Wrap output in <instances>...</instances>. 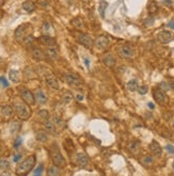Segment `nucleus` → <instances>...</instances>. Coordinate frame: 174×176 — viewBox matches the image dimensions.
I'll return each instance as SVG.
<instances>
[{
	"instance_id": "5701e85b",
	"label": "nucleus",
	"mask_w": 174,
	"mask_h": 176,
	"mask_svg": "<svg viewBox=\"0 0 174 176\" xmlns=\"http://www.w3.org/2000/svg\"><path fill=\"white\" fill-rule=\"evenodd\" d=\"M44 128H45L46 132H49V133H56V126L55 124L52 123V122L48 121V120H46L45 123H44Z\"/></svg>"
},
{
	"instance_id": "c85d7f7f",
	"label": "nucleus",
	"mask_w": 174,
	"mask_h": 176,
	"mask_svg": "<svg viewBox=\"0 0 174 176\" xmlns=\"http://www.w3.org/2000/svg\"><path fill=\"white\" fill-rule=\"evenodd\" d=\"M128 150L131 151V153H137L138 150H139V142L137 141H133L128 144Z\"/></svg>"
},
{
	"instance_id": "c9c22d12",
	"label": "nucleus",
	"mask_w": 174,
	"mask_h": 176,
	"mask_svg": "<svg viewBox=\"0 0 174 176\" xmlns=\"http://www.w3.org/2000/svg\"><path fill=\"white\" fill-rule=\"evenodd\" d=\"M42 172H43V166H40L39 168H37V170L34 171V174H33V176H41L42 175Z\"/></svg>"
},
{
	"instance_id": "a18cd8bd",
	"label": "nucleus",
	"mask_w": 174,
	"mask_h": 176,
	"mask_svg": "<svg viewBox=\"0 0 174 176\" xmlns=\"http://www.w3.org/2000/svg\"><path fill=\"white\" fill-rule=\"evenodd\" d=\"M76 97H77V99H78V101H83V96H82V95L78 94V95H77V96H76Z\"/></svg>"
},
{
	"instance_id": "423d86ee",
	"label": "nucleus",
	"mask_w": 174,
	"mask_h": 176,
	"mask_svg": "<svg viewBox=\"0 0 174 176\" xmlns=\"http://www.w3.org/2000/svg\"><path fill=\"white\" fill-rule=\"evenodd\" d=\"M64 80L68 84H70L73 88H80L82 86V80L80 79L79 76L76 74H65L64 75Z\"/></svg>"
},
{
	"instance_id": "f704fd0d",
	"label": "nucleus",
	"mask_w": 174,
	"mask_h": 176,
	"mask_svg": "<svg viewBox=\"0 0 174 176\" xmlns=\"http://www.w3.org/2000/svg\"><path fill=\"white\" fill-rule=\"evenodd\" d=\"M138 92L140 93L141 95H144L146 94V93L149 92V89L146 86H139V89H138Z\"/></svg>"
},
{
	"instance_id": "79ce46f5",
	"label": "nucleus",
	"mask_w": 174,
	"mask_h": 176,
	"mask_svg": "<svg viewBox=\"0 0 174 176\" xmlns=\"http://www.w3.org/2000/svg\"><path fill=\"white\" fill-rule=\"evenodd\" d=\"M168 27H170L171 29H173V30H174V21H169V23H168Z\"/></svg>"
},
{
	"instance_id": "39448f33",
	"label": "nucleus",
	"mask_w": 174,
	"mask_h": 176,
	"mask_svg": "<svg viewBox=\"0 0 174 176\" xmlns=\"http://www.w3.org/2000/svg\"><path fill=\"white\" fill-rule=\"evenodd\" d=\"M76 40L79 44L83 45L84 47L87 48H92L94 46V41L92 40V37L90 36L89 34L87 33H83V32H80L76 35Z\"/></svg>"
},
{
	"instance_id": "09e8293b",
	"label": "nucleus",
	"mask_w": 174,
	"mask_h": 176,
	"mask_svg": "<svg viewBox=\"0 0 174 176\" xmlns=\"http://www.w3.org/2000/svg\"><path fill=\"white\" fill-rule=\"evenodd\" d=\"M19 158H21V156H19V155H16V156H15V158H14V161H17V160H18Z\"/></svg>"
},
{
	"instance_id": "49530a36",
	"label": "nucleus",
	"mask_w": 174,
	"mask_h": 176,
	"mask_svg": "<svg viewBox=\"0 0 174 176\" xmlns=\"http://www.w3.org/2000/svg\"><path fill=\"white\" fill-rule=\"evenodd\" d=\"M149 109H154V108H155V106H154V104H152V102H149Z\"/></svg>"
},
{
	"instance_id": "0eeeda50",
	"label": "nucleus",
	"mask_w": 174,
	"mask_h": 176,
	"mask_svg": "<svg viewBox=\"0 0 174 176\" xmlns=\"http://www.w3.org/2000/svg\"><path fill=\"white\" fill-rule=\"evenodd\" d=\"M118 53H119L120 57L123 58V59H130V58H133V55H135V50L129 45H122L120 46L119 49H118Z\"/></svg>"
},
{
	"instance_id": "f257e3e1",
	"label": "nucleus",
	"mask_w": 174,
	"mask_h": 176,
	"mask_svg": "<svg viewBox=\"0 0 174 176\" xmlns=\"http://www.w3.org/2000/svg\"><path fill=\"white\" fill-rule=\"evenodd\" d=\"M35 161H37V159H35L34 155L29 156L28 158H26L23 162H21V163L16 166L15 174H16L17 176H26V175H28L29 173L31 172V170L34 168Z\"/></svg>"
},
{
	"instance_id": "412c9836",
	"label": "nucleus",
	"mask_w": 174,
	"mask_h": 176,
	"mask_svg": "<svg viewBox=\"0 0 174 176\" xmlns=\"http://www.w3.org/2000/svg\"><path fill=\"white\" fill-rule=\"evenodd\" d=\"M46 55H47V57L51 60L57 59L58 58L57 47H47V49H46Z\"/></svg>"
},
{
	"instance_id": "4c0bfd02",
	"label": "nucleus",
	"mask_w": 174,
	"mask_h": 176,
	"mask_svg": "<svg viewBox=\"0 0 174 176\" xmlns=\"http://www.w3.org/2000/svg\"><path fill=\"white\" fill-rule=\"evenodd\" d=\"M166 148H167V151H168L170 154H174V146L173 145H171V144H168V145L166 146Z\"/></svg>"
},
{
	"instance_id": "ea45409f",
	"label": "nucleus",
	"mask_w": 174,
	"mask_h": 176,
	"mask_svg": "<svg viewBox=\"0 0 174 176\" xmlns=\"http://www.w3.org/2000/svg\"><path fill=\"white\" fill-rule=\"evenodd\" d=\"M0 82H1L2 86H9L8 81H6V79L4 77H0Z\"/></svg>"
},
{
	"instance_id": "7c9ffc66",
	"label": "nucleus",
	"mask_w": 174,
	"mask_h": 176,
	"mask_svg": "<svg viewBox=\"0 0 174 176\" xmlns=\"http://www.w3.org/2000/svg\"><path fill=\"white\" fill-rule=\"evenodd\" d=\"M10 166H11V164H10V162H9L8 160H6V159H0V169H1V170L6 171V170H9V169H10Z\"/></svg>"
},
{
	"instance_id": "de8ad7c7",
	"label": "nucleus",
	"mask_w": 174,
	"mask_h": 176,
	"mask_svg": "<svg viewBox=\"0 0 174 176\" xmlns=\"http://www.w3.org/2000/svg\"><path fill=\"white\" fill-rule=\"evenodd\" d=\"M169 83H170V88L174 90V81H171V82H169Z\"/></svg>"
},
{
	"instance_id": "603ef678",
	"label": "nucleus",
	"mask_w": 174,
	"mask_h": 176,
	"mask_svg": "<svg viewBox=\"0 0 174 176\" xmlns=\"http://www.w3.org/2000/svg\"><path fill=\"white\" fill-rule=\"evenodd\" d=\"M173 176H174V175H173Z\"/></svg>"
},
{
	"instance_id": "393cba45",
	"label": "nucleus",
	"mask_w": 174,
	"mask_h": 176,
	"mask_svg": "<svg viewBox=\"0 0 174 176\" xmlns=\"http://www.w3.org/2000/svg\"><path fill=\"white\" fill-rule=\"evenodd\" d=\"M23 9L26 11V12H28V13H32L33 11L35 10V4L33 3L32 1H25L23 3Z\"/></svg>"
},
{
	"instance_id": "7ed1b4c3",
	"label": "nucleus",
	"mask_w": 174,
	"mask_h": 176,
	"mask_svg": "<svg viewBox=\"0 0 174 176\" xmlns=\"http://www.w3.org/2000/svg\"><path fill=\"white\" fill-rule=\"evenodd\" d=\"M51 159H52V162L58 168H63L65 166V160H64V157L62 156L61 151L58 148L57 145H52V150H51Z\"/></svg>"
},
{
	"instance_id": "f03ea898",
	"label": "nucleus",
	"mask_w": 174,
	"mask_h": 176,
	"mask_svg": "<svg viewBox=\"0 0 174 176\" xmlns=\"http://www.w3.org/2000/svg\"><path fill=\"white\" fill-rule=\"evenodd\" d=\"M31 29V25L29 24H23L18 27V28L15 30V33H14V36H15V40L19 43L21 42H25L26 39L29 36V30Z\"/></svg>"
},
{
	"instance_id": "ddd939ff",
	"label": "nucleus",
	"mask_w": 174,
	"mask_h": 176,
	"mask_svg": "<svg viewBox=\"0 0 174 176\" xmlns=\"http://www.w3.org/2000/svg\"><path fill=\"white\" fill-rule=\"evenodd\" d=\"M39 41L41 42L42 44L47 46V47H57V42H56V40L51 36H48V35H42L39 39Z\"/></svg>"
},
{
	"instance_id": "a878e982",
	"label": "nucleus",
	"mask_w": 174,
	"mask_h": 176,
	"mask_svg": "<svg viewBox=\"0 0 174 176\" xmlns=\"http://www.w3.org/2000/svg\"><path fill=\"white\" fill-rule=\"evenodd\" d=\"M35 138L39 142H46L48 139V136L45 131H37V135H35Z\"/></svg>"
},
{
	"instance_id": "2f4dec72",
	"label": "nucleus",
	"mask_w": 174,
	"mask_h": 176,
	"mask_svg": "<svg viewBox=\"0 0 174 176\" xmlns=\"http://www.w3.org/2000/svg\"><path fill=\"white\" fill-rule=\"evenodd\" d=\"M39 114H40V117H41L42 119H44V120L49 119V112H48L47 110H40Z\"/></svg>"
},
{
	"instance_id": "bb28decb",
	"label": "nucleus",
	"mask_w": 174,
	"mask_h": 176,
	"mask_svg": "<svg viewBox=\"0 0 174 176\" xmlns=\"http://www.w3.org/2000/svg\"><path fill=\"white\" fill-rule=\"evenodd\" d=\"M72 101H73V95L71 92H65L63 95H62V102H63V104L68 105Z\"/></svg>"
},
{
	"instance_id": "a211bd4d",
	"label": "nucleus",
	"mask_w": 174,
	"mask_h": 176,
	"mask_svg": "<svg viewBox=\"0 0 174 176\" xmlns=\"http://www.w3.org/2000/svg\"><path fill=\"white\" fill-rule=\"evenodd\" d=\"M9 77H10V80L14 83H18L19 80H21V74L17 70H11L10 73H9Z\"/></svg>"
},
{
	"instance_id": "c03bdc74",
	"label": "nucleus",
	"mask_w": 174,
	"mask_h": 176,
	"mask_svg": "<svg viewBox=\"0 0 174 176\" xmlns=\"http://www.w3.org/2000/svg\"><path fill=\"white\" fill-rule=\"evenodd\" d=\"M84 64H86V66L89 68V66H90V61H89V59H87V58H84Z\"/></svg>"
},
{
	"instance_id": "72a5a7b5",
	"label": "nucleus",
	"mask_w": 174,
	"mask_h": 176,
	"mask_svg": "<svg viewBox=\"0 0 174 176\" xmlns=\"http://www.w3.org/2000/svg\"><path fill=\"white\" fill-rule=\"evenodd\" d=\"M73 24H74V26L77 29H81L82 26H83V21H82L81 19H75V21H73Z\"/></svg>"
},
{
	"instance_id": "20e7f679",
	"label": "nucleus",
	"mask_w": 174,
	"mask_h": 176,
	"mask_svg": "<svg viewBox=\"0 0 174 176\" xmlns=\"http://www.w3.org/2000/svg\"><path fill=\"white\" fill-rule=\"evenodd\" d=\"M14 111L18 115V117H21V120H28L30 117V110H29L27 104H23V102L15 104Z\"/></svg>"
},
{
	"instance_id": "37998d69",
	"label": "nucleus",
	"mask_w": 174,
	"mask_h": 176,
	"mask_svg": "<svg viewBox=\"0 0 174 176\" xmlns=\"http://www.w3.org/2000/svg\"><path fill=\"white\" fill-rule=\"evenodd\" d=\"M0 176H12V175H11V173L6 172V171H3V172L0 174Z\"/></svg>"
},
{
	"instance_id": "4468645a",
	"label": "nucleus",
	"mask_w": 174,
	"mask_h": 176,
	"mask_svg": "<svg viewBox=\"0 0 174 176\" xmlns=\"http://www.w3.org/2000/svg\"><path fill=\"white\" fill-rule=\"evenodd\" d=\"M45 80H46V83H47L48 86H50V88L53 89V90H59V82H58V79L53 75L46 76Z\"/></svg>"
},
{
	"instance_id": "9d476101",
	"label": "nucleus",
	"mask_w": 174,
	"mask_h": 176,
	"mask_svg": "<svg viewBox=\"0 0 174 176\" xmlns=\"http://www.w3.org/2000/svg\"><path fill=\"white\" fill-rule=\"evenodd\" d=\"M94 44L97 47V49L105 50L109 46V39L106 36H104V35H100V36H99L94 41Z\"/></svg>"
},
{
	"instance_id": "2eb2a0df",
	"label": "nucleus",
	"mask_w": 174,
	"mask_h": 176,
	"mask_svg": "<svg viewBox=\"0 0 174 176\" xmlns=\"http://www.w3.org/2000/svg\"><path fill=\"white\" fill-rule=\"evenodd\" d=\"M76 162L79 166H87L89 163V159L87 157L86 154H82V153H79L77 154V157H76Z\"/></svg>"
},
{
	"instance_id": "4be33fe9",
	"label": "nucleus",
	"mask_w": 174,
	"mask_h": 176,
	"mask_svg": "<svg viewBox=\"0 0 174 176\" xmlns=\"http://www.w3.org/2000/svg\"><path fill=\"white\" fill-rule=\"evenodd\" d=\"M126 86L130 92H135V91H138V89H139V84H138V81L136 79L129 80V81L127 82Z\"/></svg>"
},
{
	"instance_id": "1a4fd4ad",
	"label": "nucleus",
	"mask_w": 174,
	"mask_h": 176,
	"mask_svg": "<svg viewBox=\"0 0 174 176\" xmlns=\"http://www.w3.org/2000/svg\"><path fill=\"white\" fill-rule=\"evenodd\" d=\"M157 39L159 42H161L162 44H168L171 41H173L174 34L170 31H160L157 34Z\"/></svg>"
},
{
	"instance_id": "9b49d317",
	"label": "nucleus",
	"mask_w": 174,
	"mask_h": 176,
	"mask_svg": "<svg viewBox=\"0 0 174 176\" xmlns=\"http://www.w3.org/2000/svg\"><path fill=\"white\" fill-rule=\"evenodd\" d=\"M21 98H23V101H25V104L27 105H33L35 102V96L34 94H33L31 91L29 90H23L21 91Z\"/></svg>"
},
{
	"instance_id": "cd10ccee",
	"label": "nucleus",
	"mask_w": 174,
	"mask_h": 176,
	"mask_svg": "<svg viewBox=\"0 0 174 176\" xmlns=\"http://www.w3.org/2000/svg\"><path fill=\"white\" fill-rule=\"evenodd\" d=\"M148 9H149V12L151 13V14H155V13L158 12V6H157V3H156L155 1L149 2Z\"/></svg>"
},
{
	"instance_id": "e433bc0d",
	"label": "nucleus",
	"mask_w": 174,
	"mask_h": 176,
	"mask_svg": "<svg viewBox=\"0 0 174 176\" xmlns=\"http://www.w3.org/2000/svg\"><path fill=\"white\" fill-rule=\"evenodd\" d=\"M160 86H161V90L164 91H167V90H170V83H168V82H162L161 84H160Z\"/></svg>"
},
{
	"instance_id": "b1692460",
	"label": "nucleus",
	"mask_w": 174,
	"mask_h": 176,
	"mask_svg": "<svg viewBox=\"0 0 174 176\" xmlns=\"http://www.w3.org/2000/svg\"><path fill=\"white\" fill-rule=\"evenodd\" d=\"M107 8H108V2L105 0H100L99 3V12L102 17H105V12H106Z\"/></svg>"
},
{
	"instance_id": "6ab92c4d",
	"label": "nucleus",
	"mask_w": 174,
	"mask_h": 176,
	"mask_svg": "<svg viewBox=\"0 0 174 176\" xmlns=\"http://www.w3.org/2000/svg\"><path fill=\"white\" fill-rule=\"evenodd\" d=\"M0 113H1L2 117H10L13 115V109L12 107L8 106V105H6V106H2L1 109H0Z\"/></svg>"
},
{
	"instance_id": "aec40b11",
	"label": "nucleus",
	"mask_w": 174,
	"mask_h": 176,
	"mask_svg": "<svg viewBox=\"0 0 174 176\" xmlns=\"http://www.w3.org/2000/svg\"><path fill=\"white\" fill-rule=\"evenodd\" d=\"M35 99H37V101L39 102V104L41 105H44L46 101H47V96L45 95V93L43 92V91L39 90L37 93H35Z\"/></svg>"
},
{
	"instance_id": "a19ab883",
	"label": "nucleus",
	"mask_w": 174,
	"mask_h": 176,
	"mask_svg": "<svg viewBox=\"0 0 174 176\" xmlns=\"http://www.w3.org/2000/svg\"><path fill=\"white\" fill-rule=\"evenodd\" d=\"M154 24V18H146L145 19V25L148 26H151Z\"/></svg>"
},
{
	"instance_id": "dca6fc26",
	"label": "nucleus",
	"mask_w": 174,
	"mask_h": 176,
	"mask_svg": "<svg viewBox=\"0 0 174 176\" xmlns=\"http://www.w3.org/2000/svg\"><path fill=\"white\" fill-rule=\"evenodd\" d=\"M31 55H32V57L34 58L35 60H37V61H42V60H44L46 57L45 52L42 49H40V48H33L32 51H31Z\"/></svg>"
},
{
	"instance_id": "473e14b6",
	"label": "nucleus",
	"mask_w": 174,
	"mask_h": 176,
	"mask_svg": "<svg viewBox=\"0 0 174 176\" xmlns=\"http://www.w3.org/2000/svg\"><path fill=\"white\" fill-rule=\"evenodd\" d=\"M152 162H153V158H152L151 156H145V157L142 159V163H144L145 166H148V164H151Z\"/></svg>"
},
{
	"instance_id": "6e6552de",
	"label": "nucleus",
	"mask_w": 174,
	"mask_h": 176,
	"mask_svg": "<svg viewBox=\"0 0 174 176\" xmlns=\"http://www.w3.org/2000/svg\"><path fill=\"white\" fill-rule=\"evenodd\" d=\"M153 97L155 99V101L159 105H166L167 104V94L164 90H161L160 88H157L153 91Z\"/></svg>"
},
{
	"instance_id": "f8f14e48",
	"label": "nucleus",
	"mask_w": 174,
	"mask_h": 176,
	"mask_svg": "<svg viewBox=\"0 0 174 176\" xmlns=\"http://www.w3.org/2000/svg\"><path fill=\"white\" fill-rule=\"evenodd\" d=\"M149 151H151V153L153 154L155 157H160L162 154L161 146H160L159 143H158L157 141H155V140H153V141L149 143Z\"/></svg>"
},
{
	"instance_id": "f3484780",
	"label": "nucleus",
	"mask_w": 174,
	"mask_h": 176,
	"mask_svg": "<svg viewBox=\"0 0 174 176\" xmlns=\"http://www.w3.org/2000/svg\"><path fill=\"white\" fill-rule=\"evenodd\" d=\"M102 63L108 67H112L115 65V58L112 55H106L102 58Z\"/></svg>"
},
{
	"instance_id": "3c124183",
	"label": "nucleus",
	"mask_w": 174,
	"mask_h": 176,
	"mask_svg": "<svg viewBox=\"0 0 174 176\" xmlns=\"http://www.w3.org/2000/svg\"><path fill=\"white\" fill-rule=\"evenodd\" d=\"M83 1H87V2H88V1H90V0H83Z\"/></svg>"
},
{
	"instance_id": "8fccbe9b",
	"label": "nucleus",
	"mask_w": 174,
	"mask_h": 176,
	"mask_svg": "<svg viewBox=\"0 0 174 176\" xmlns=\"http://www.w3.org/2000/svg\"><path fill=\"white\" fill-rule=\"evenodd\" d=\"M172 168H173V170H174V161H173V163H172Z\"/></svg>"
},
{
	"instance_id": "58836bf2",
	"label": "nucleus",
	"mask_w": 174,
	"mask_h": 176,
	"mask_svg": "<svg viewBox=\"0 0 174 176\" xmlns=\"http://www.w3.org/2000/svg\"><path fill=\"white\" fill-rule=\"evenodd\" d=\"M39 3H40V6H44V8L48 6V1H47V0H39Z\"/></svg>"
},
{
	"instance_id": "c756f323",
	"label": "nucleus",
	"mask_w": 174,
	"mask_h": 176,
	"mask_svg": "<svg viewBox=\"0 0 174 176\" xmlns=\"http://www.w3.org/2000/svg\"><path fill=\"white\" fill-rule=\"evenodd\" d=\"M59 174V168L56 166H51L47 171V176H58Z\"/></svg>"
}]
</instances>
